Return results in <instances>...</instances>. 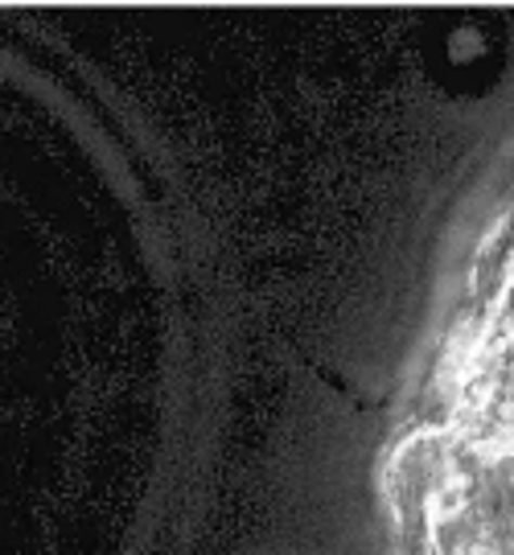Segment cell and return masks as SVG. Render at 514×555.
I'll use <instances>...</instances> for the list:
<instances>
[{"label": "cell", "mask_w": 514, "mask_h": 555, "mask_svg": "<svg viewBox=\"0 0 514 555\" xmlns=\"http://www.w3.org/2000/svg\"><path fill=\"white\" fill-rule=\"evenodd\" d=\"M383 502L399 555H514V202L428 350Z\"/></svg>", "instance_id": "cell-1"}]
</instances>
